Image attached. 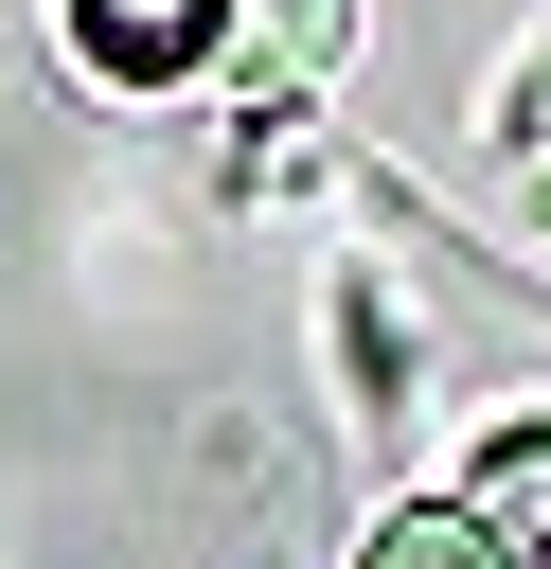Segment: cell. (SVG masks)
<instances>
[{
  "mask_svg": "<svg viewBox=\"0 0 551 569\" xmlns=\"http://www.w3.org/2000/svg\"><path fill=\"white\" fill-rule=\"evenodd\" d=\"M71 53L107 89H196L231 53V0H71Z\"/></svg>",
  "mask_w": 551,
  "mask_h": 569,
  "instance_id": "1",
  "label": "cell"
},
{
  "mask_svg": "<svg viewBox=\"0 0 551 569\" xmlns=\"http://www.w3.org/2000/svg\"><path fill=\"white\" fill-rule=\"evenodd\" d=\"M338 36H355V0H231V71H249V89L338 71Z\"/></svg>",
  "mask_w": 551,
  "mask_h": 569,
  "instance_id": "2",
  "label": "cell"
},
{
  "mask_svg": "<svg viewBox=\"0 0 551 569\" xmlns=\"http://www.w3.org/2000/svg\"><path fill=\"white\" fill-rule=\"evenodd\" d=\"M355 569H533V551H515L480 498H409V516H373V551H355Z\"/></svg>",
  "mask_w": 551,
  "mask_h": 569,
  "instance_id": "3",
  "label": "cell"
},
{
  "mask_svg": "<svg viewBox=\"0 0 551 569\" xmlns=\"http://www.w3.org/2000/svg\"><path fill=\"white\" fill-rule=\"evenodd\" d=\"M462 498H480V516H498V533H515V551H533V569H551V427H498V445H480V480H462Z\"/></svg>",
  "mask_w": 551,
  "mask_h": 569,
  "instance_id": "4",
  "label": "cell"
}]
</instances>
